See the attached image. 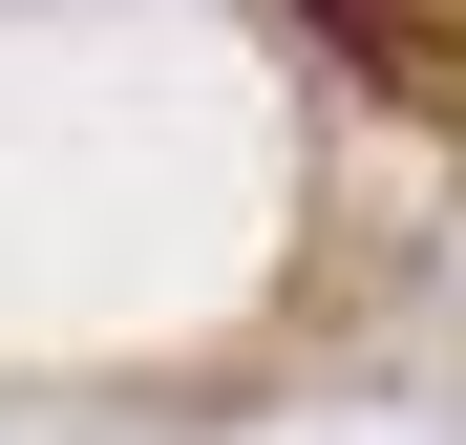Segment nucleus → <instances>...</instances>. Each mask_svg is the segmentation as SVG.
I'll return each instance as SVG.
<instances>
[{"mask_svg":"<svg viewBox=\"0 0 466 445\" xmlns=\"http://www.w3.org/2000/svg\"><path fill=\"white\" fill-rule=\"evenodd\" d=\"M297 22H319V64H360L403 127H466V43L424 22V0H297Z\"/></svg>","mask_w":466,"mask_h":445,"instance_id":"1","label":"nucleus"}]
</instances>
